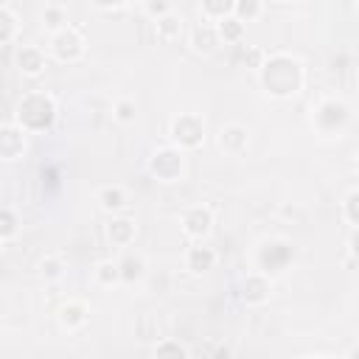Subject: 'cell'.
<instances>
[{
  "instance_id": "6da1fadb",
  "label": "cell",
  "mask_w": 359,
  "mask_h": 359,
  "mask_svg": "<svg viewBox=\"0 0 359 359\" xmlns=\"http://www.w3.org/2000/svg\"><path fill=\"white\" fill-rule=\"evenodd\" d=\"M261 84L275 98H289L303 87V65L292 53H272L258 67Z\"/></svg>"
},
{
  "instance_id": "7a4b0ae2",
  "label": "cell",
  "mask_w": 359,
  "mask_h": 359,
  "mask_svg": "<svg viewBox=\"0 0 359 359\" xmlns=\"http://www.w3.org/2000/svg\"><path fill=\"white\" fill-rule=\"evenodd\" d=\"M56 115V107H53V98L45 95V93H31L20 101V129L28 126V129H42L53 121Z\"/></svg>"
},
{
  "instance_id": "3957f363",
  "label": "cell",
  "mask_w": 359,
  "mask_h": 359,
  "mask_svg": "<svg viewBox=\"0 0 359 359\" xmlns=\"http://www.w3.org/2000/svg\"><path fill=\"white\" fill-rule=\"evenodd\" d=\"M171 140L180 149H196L205 140V121L199 115H194V112L177 115L171 121Z\"/></svg>"
},
{
  "instance_id": "277c9868",
  "label": "cell",
  "mask_w": 359,
  "mask_h": 359,
  "mask_svg": "<svg viewBox=\"0 0 359 359\" xmlns=\"http://www.w3.org/2000/svg\"><path fill=\"white\" fill-rule=\"evenodd\" d=\"M50 50L62 62H76L84 53V34L76 25H67L50 36Z\"/></svg>"
},
{
  "instance_id": "5b68a950",
  "label": "cell",
  "mask_w": 359,
  "mask_h": 359,
  "mask_svg": "<svg viewBox=\"0 0 359 359\" xmlns=\"http://www.w3.org/2000/svg\"><path fill=\"white\" fill-rule=\"evenodd\" d=\"M182 165H185V163H182V151L174 149V146L157 149V151L151 154V160H149V171H151L157 180H163V182H174V180H180Z\"/></svg>"
},
{
  "instance_id": "8992f818",
  "label": "cell",
  "mask_w": 359,
  "mask_h": 359,
  "mask_svg": "<svg viewBox=\"0 0 359 359\" xmlns=\"http://www.w3.org/2000/svg\"><path fill=\"white\" fill-rule=\"evenodd\" d=\"M345 121H348V107L342 101H337V98L323 101L317 107V112H314V123L323 132H339L345 126Z\"/></svg>"
},
{
  "instance_id": "52a82bcc",
  "label": "cell",
  "mask_w": 359,
  "mask_h": 359,
  "mask_svg": "<svg viewBox=\"0 0 359 359\" xmlns=\"http://www.w3.org/2000/svg\"><path fill=\"white\" fill-rule=\"evenodd\" d=\"M213 227V210L208 205H194L182 213V230L191 238H205Z\"/></svg>"
},
{
  "instance_id": "ba28073f",
  "label": "cell",
  "mask_w": 359,
  "mask_h": 359,
  "mask_svg": "<svg viewBox=\"0 0 359 359\" xmlns=\"http://www.w3.org/2000/svg\"><path fill=\"white\" fill-rule=\"evenodd\" d=\"M219 45H222V39H219V28H216V22L202 20V22L191 31V48H194L196 53H213Z\"/></svg>"
},
{
  "instance_id": "9c48e42d",
  "label": "cell",
  "mask_w": 359,
  "mask_h": 359,
  "mask_svg": "<svg viewBox=\"0 0 359 359\" xmlns=\"http://www.w3.org/2000/svg\"><path fill=\"white\" fill-rule=\"evenodd\" d=\"M182 22H185V20H182L177 11H171V14L160 17V20H154V36H157L163 45H174V42L182 39V31H185Z\"/></svg>"
},
{
  "instance_id": "30bf717a",
  "label": "cell",
  "mask_w": 359,
  "mask_h": 359,
  "mask_svg": "<svg viewBox=\"0 0 359 359\" xmlns=\"http://www.w3.org/2000/svg\"><path fill=\"white\" fill-rule=\"evenodd\" d=\"M247 126L241 123H227L222 132H219V146L227 151V154H241L247 149Z\"/></svg>"
},
{
  "instance_id": "8fae6325",
  "label": "cell",
  "mask_w": 359,
  "mask_h": 359,
  "mask_svg": "<svg viewBox=\"0 0 359 359\" xmlns=\"http://www.w3.org/2000/svg\"><path fill=\"white\" fill-rule=\"evenodd\" d=\"M292 258V247L286 241H266L264 250H261V264H264V272H272V269H280L286 261Z\"/></svg>"
},
{
  "instance_id": "7c38bea8",
  "label": "cell",
  "mask_w": 359,
  "mask_h": 359,
  "mask_svg": "<svg viewBox=\"0 0 359 359\" xmlns=\"http://www.w3.org/2000/svg\"><path fill=\"white\" fill-rule=\"evenodd\" d=\"M269 292H272V283H269L266 275H261V272H258V275H250V278L244 280V300L252 303V306L269 300Z\"/></svg>"
},
{
  "instance_id": "4fadbf2b",
  "label": "cell",
  "mask_w": 359,
  "mask_h": 359,
  "mask_svg": "<svg viewBox=\"0 0 359 359\" xmlns=\"http://www.w3.org/2000/svg\"><path fill=\"white\" fill-rule=\"evenodd\" d=\"M87 306L84 303H79V300H70V303H65L62 309H59V323H62V328H67V331H76V328H81L84 323H87Z\"/></svg>"
},
{
  "instance_id": "5bb4252c",
  "label": "cell",
  "mask_w": 359,
  "mask_h": 359,
  "mask_svg": "<svg viewBox=\"0 0 359 359\" xmlns=\"http://www.w3.org/2000/svg\"><path fill=\"white\" fill-rule=\"evenodd\" d=\"M17 65H20V70H22L25 76H36V73H42V67H45V53H42L39 48L25 45V48H20V53H17Z\"/></svg>"
},
{
  "instance_id": "9a60e30c",
  "label": "cell",
  "mask_w": 359,
  "mask_h": 359,
  "mask_svg": "<svg viewBox=\"0 0 359 359\" xmlns=\"http://www.w3.org/2000/svg\"><path fill=\"white\" fill-rule=\"evenodd\" d=\"M233 8H236V3H230V0H205V3H199V14L208 22H219L224 17H233Z\"/></svg>"
},
{
  "instance_id": "2e32d148",
  "label": "cell",
  "mask_w": 359,
  "mask_h": 359,
  "mask_svg": "<svg viewBox=\"0 0 359 359\" xmlns=\"http://www.w3.org/2000/svg\"><path fill=\"white\" fill-rule=\"evenodd\" d=\"M185 264H188L191 272L199 275V272H205V269H210L216 264V252L210 247H191L188 255H185Z\"/></svg>"
},
{
  "instance_id": "e0dca14e",
  "label": "cell",
  "mask_w": 359,
  "mask_h": 359,
  "mask_svg": "<svg viewBox=\"0 0 359 359\" xmlns=\"http://www.w3.org/2000/svg\"><path fill=\"white\" fill-rule=\"evenodd\" d=\"M42 25L50 28L53 34L62 31V28H67L70 25L67 22V8L62 3H45V8H42Z\"/></svg>"
},
{
  "instance_id": "ac0fdd59",
  "label": "cell",
  "mask_w": 359,
  "mask_h": 359,
  "mask_svg": "<svg viewBox=\"0 0 359 359\" xmlns=\"http://www.w3.org/2000/svg\"><path fill=\"white\" fill-rule=\"evenodd\" d=\"M20 31V17L8 3H0V42L8 45L14 39V34Z\"/></svg>"
},
{
  "instance_id": "d6986e66",
  "label": "cell",
  "mask_w": 359,
  "mask_h": 359,
  "mask_svg": "<svg viewBox=\"0 0 359 359\" xmlns=\"http://www.w3.org/2000/svg\"><path fill=\"white\" fill-rule=\"evenodd\" d=\"M98 202H101V208L104 210H109V213H115V210H121V208H126V191L121 188V185H104L101 191H98Z\"/></svg>"
},
{
  "instance_id": "ffe728a7",
  "label": "cell",
  "mask_w": 359,
  "mask_h": 359,
  "mask_svg": "<svg viewBox=\"0 0 359 359\" xmlns=\"http://www.w3.org/2000/svg\"><path fill=\"white\" fill-rule=\"evenodd\" d=\"M22 146H25L22 129H17L14 123H6V126H3V157H6V160H14L17 151H22Z\"/></svg>"
},
{
  "instance_id": "44dd1931",
  "label": "cell",
  "mask_w": 359,
  "mask_h": 359,
  "mask_svg": "<svg viewBox=\"0 0 359 359\" xmlns=\"http://www.w3.org/2000/svg\"><path fill=\"white\" fill-rule=\"evenodd\" d=\"M216 28H219L222 42H241V36H244V22L238 17H224L216 22Z\"/></svg>"
},
{
  "instance_id": "7402d4cb",
  "label": "cell",
  "mask_w": 359,
  "mask_h": 359,
  "mask_svg": "<svg viewBox=\"0 0 359 359\" xmlns=\"http://www.w3.org/2000/svg\"><path fill=\"white\" fill-rule=\"evenodd\" d=\"M135 238V224L129 219H115L109 224V241L118 244V247H126L129 241Z\"/></svg>"
},
{
  "instance_id": "603a6c76",
  "label": "cell",
  "mask_w": 359,
  "mask_h": 359,
  "mask_svg": "<svg viewBox=\"0 0 359 359\" xmlns=\"http://www.w3.org/2000/svg\"><path fill=\"white\" fill-rule=\"evenodd\" d=\"M118 266H121V278L129 283V280H137V278L143 275L146 261H143V255H132V252H129V255H126V258H123Z\"/></svg>"
},
{
  "instance_id": "cb8c5ba5",
  "label": "cell",
  "mask_w": 359,
  "mask_h": 359,
  "mask_svg": "<svg viewBox=\"0 0 359 359\" xmlns=\"http://www.w3.org/2000/svg\"><path fill=\"white\" fill-rule=\"evenodd\" d=\"M95 280H98L101 286H115L118 280H123V278H121V266L112 264V261H101V264L95 266Z\"/></svg>"
},
{
  "instance_id": "d4e9b609",
  "label": "cell",
  "mask_w": 359,
  "mask_h": 359,
  "mask_svg": "<svg viewBox=\"0 0 359 359\" xmlns=\"http://www.w3.org/2000/svg\"><path fill=\"white\" fill-rule=\"evenodd\" d=\"M261 14H264V6L258 0H238L236 8H233V17H238L241 22H250V20L261 17Z\"/></svg>"
},
{
  "instance_id": "484cf974",
  "label": "cell",
  "mask_w": 359,
  "mask_h": 359,
  "mask_svg": "<svg viewBox=\"0 0 359 359\" xmlns=\"http://www.w3.org/2000/svg\"><path fill=\"white\" fill-rule=\"evenodd\" d=\"M135 101L132 98H121V101H115V107H112V118L118 121V123H132L135 121Z\"/></svg>"
},
{
  "instance_id": "4316f807",
  "label": "cell",
  "mask_w": 359,
  "mask_h": 359,
  "mask_svg": "<svg viewBox=\"0 0 359 359\" xmlns=\"http://www.w3.org/2000/svg\"><path fill=\"white\" fill-rule=\"evenodd\" d=\"M154 359H188V351L180 342H160L154 351Z\"/></svg>"
},
{
  "instance_id": "83f0119b",
  "label": "cell",
  "mask_w": 359,
  "mask_h": 359,
  "mask_svg": "<svg viewBox=\"0 0 359 359\" xmlns=\"http://www.w3.org/2000/svg\"><path fill=\"white\" fill-rule=\"evenodd\" d=\"M39 269H42V275H45L48 280H53V278H59V275H62L65 264H62V258H56V255H48V258H42Z\"/></svg>"
},
{
  "instance_id": "f1b7e54d",
  "label": "cell",
  "mask_w": 359,
  "mask_h": 359,
  "mask_svg": "<svg viewBox=\"0 0 359 359\" xmlns=\"http://www.w3.org/2000/svg\"><path fill=\"white\" fill-rule=\"evenodd\" d=\"M345 219L359 227V191L348 194V199H345Z\"/></svg>"
},
{
  "instance_id": "f546056e",
  "label": "cell",
  "mask_w": 359,
  "mask_h": 359,
  "mask_svg": "<svg viewBox=\"0 0 359 359\" xmlns=\"http://www.w3.org/2000/svg\"><path fill=\"white\" fill-rule=\"evenodd\" d=\"M143 11H146L149 17H154V20H160V17L171 14V11H174V6H171V3H165V0H157V3H146V6H143Z\"/></svg>"
},
{
  "instance_id": "4dcf8cb0",
  "label": "cell",
  "mask_w": 359,
  "mask_h": 359,
  "mask_svg": "<svg viewBox=\"0 0 359 359\" xmlns=\"http://www.w3.org/2000/svg\"><path fill=\"white\" fill-rule=\"evenodd\" d=\"M93 8H95V11H104V14H121V11H126V3H115V6H104V3H95Z\"/></svg>"
},
{
  "instance_id": "1f68e13d",
  "label": "cell",
  "mask_w": 359,
  "mask_h": 359,
  "mask_svg": "<svg viewBox=\"0 0 359 359\" xmlns=\"http://www.w3.org/2000/svg\"><path fill=\"white\" fill-rule=\"evenodd\" d=\"M11 233H14V219H11V210L6 208L3 210V238H8Z\"/></svg>"
},
{
  "instance_id": "d6a6232c",
  "label": "cell",
  "mask_w": 359,
  "mask_h": 359,
  "mask_svg": "<svg viewBox=\"0 0 359 359\" xmlns=\"http://www.w3.org/2000/svg\"><path fill=\"white\" fill-rule=\"evenodd\" d=\"M348 247H351V255L359 261V227L351 233V241H348Z\"/></svg>"
},
{
  "instance_id": "836d02e7",
  "label": "cell",
  "mask_w": 359,
  "mask_h": 359,
  "mask_svg": "<svg viewBox=\"0 0 359 359\" xmlns=\"http://www.w3.org/2000/svg\"><path fill=\"white\" fill-rule=\"evenodd\" d=\"M348 359H359V348H353V351L348 353Z\"/></svg>"
},
{
  "instance_id": "e575fe53",
  "label": "cell",
  "mask_w": 359,
  "mask_h": 359,
  "mask_svg": "<svg viewBox=\"0 0 359 359\" xmlns=\"http://www.w3.org/2000/svg\"><path fill=\"white\" fill-rule=\"evenodd\" d=\"M356 168H359V154H356Z\"/></svg>"
}]
</instances>
